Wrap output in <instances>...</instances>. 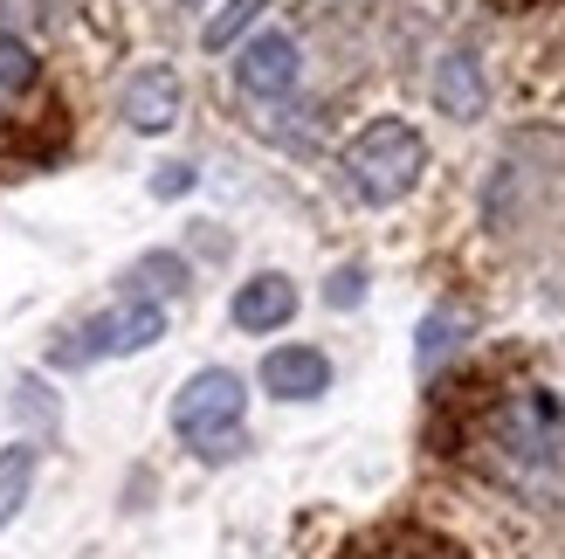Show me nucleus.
Segmentation results:
<instances>
[{"instance_id": "nucleus-1", "label": "nucleus", "mask_w": 565, "mask_h": 559, "mask_svg": "<svg viewBox=\"0 0 565 559\" xmlns=\"http://www.w3.org/2000/svg\"><path fill=\"white\" fill-rule=\"evenodd\" d=\"M345 173H352L359 201L393 208V201H407V193H414L420 173H428V138H420L407 118H373L345 146Z\"/></svg>"}, {"instance_id": "nucleus-2", "label": "nucleus", "mask_w": 565, "mask_h": 559, "mask_svg": "<svg viewBox=\"0 0 565 559\" xmlns=\"http://www.w3.org/2000/svg\"><path fill=\"white\" fill-rule=\"evenodd\" d=\"M242 408H248L242 373H228V367H201V373H193L180 394H173V429L193 442V450H201V442L242 429Z\"/></svg>"}, {"instance_id": "nucleus-3", "label": "nucleus", "mask_w": 565, "mask_h": 559, "mask_svg": "<svg viewBox=\"0 0 565 559\" xmlns=\"http://www.w3.org/2000/svg\"><path fill=\"white\" fill-rule=\"evenodd\" d=\"M497 435H503V450H518V456H558L565 450V414L552 394H539V387H524V394L497 414Z\"/></svg>"}, {"instance_id": "nucleus-4", "label": "nucleus", "mask_w": 565, "mask_h": 559, "mask_svg": "<svg viewBox=\"0 0 565 559\" xmlns=\"http://www.w3.org/2000/svg\"><path fill=\"white\" fill-rule=\"evenodd\" d=\"M297 76H303V63H297V42L290 35H276V28H269V35H248L242 42V55H235V83H242V91L248 97H290L297 91Z\"/></svg>"}, {"instance_id": "nucleus-5", "label": "nucleus", "mask_w": 565, "mask_h": 559, "mask_svg": "<svg viewBox=\"0 0 565 559\" xmlns=\"http://www.w3.org/2000/svg\"><path fill=\"white\" fill-rule=\"evenodd\" d=\"M180 76H173V63H146L131 83H125V125L131 131H146V138H159V131H173L180 125Z\"/></svg>"}, {"instance_id": "nucleus-6", "label": "nucleus", "mask_w": 565, "mask_h": 559, "mask_svg": "<svg viewBox=\"0 0 565 559\" xmlns=\"http://www.w3.org/2000/svg\"><path fill=\"white\" fill-rule=\"evenodd\" d=\"M435 110L456 118V125H469V118L490 110V76H483V63H476V49H448L435 63Z\"/></svg>"}, {"instance_id": "nucleus-7", "label": "nucleus", "mask_w": 565, "mask_h": 559, "mask_svg": "<svg viewBox=\"0 0 565 559\" xmlns=\"http://www.w3.org/2000/svg\"><path fill=\"white\" fill-rule=\"evenodd\" d=\"M331 387V359L318 346H276L263 352V394L276 401H318Z\"/></svg>"}, {"instance_id": "nucleus-8", "label": "nucleus", "mask_w": 565, "mask_h": 559, "mask_svg": "<svg viewBox=\"0 0 565 559\" xmlns=\"http://www.w3.org/2000/svg\"><path fill=\"white\" fill-rule=\"evenodd\" d=\"M90 325H97V352L104 359H131V352H146V346L166 339V304L131 297V304H118V312L90 318Z\"/></svg>"}, {"instance_id": "nucleus-9", "label": "nucleus", "mask_w": 565, "mask_h": 559, "mask_svg": "<svg viewBox=\"0 0 565 559\" xmlns=\"http://www.w3.org/2000/svg\"><path fill=\"white\" fill-rule=\"evenodd\" d=\"M228 312H235L242 331H282V325L297 318V284L282 270H263V276H248V284L235 291Z\"/></svg>"}, {"instance_id": "nucleus-10", "label": "nucleus", "mask_w": 565, "mask_h": 559, "mask_svg": "<svg viewBox=\"0 0 565 559\" xmlns=\"http://www.w3.org/2000/svg\"><path fill=\"white\" fill-rule=\"evenodd\" d=\"M35 470H42V450H35V442H8V450H0V532L21 518L28 491H35Z\"/></svg>"}, {"instance_id": "nucleus-11", "label": "nucleus", "mask_w": 565, "mask_h": 559, "mask_svg": "<svg viewBox=\"0 0 565 559\" xmlns=\"http://www.w3.org/2000/svg\"><path fill=\"white\" fill-rule=\"evenodd\" d=\"M131 297H146V304H166V297H180L186 291V263L173 256V249H152V256H138L131 263Z\"/></svg>"}, {"instance_id": "nucleus-12", "label": "nucleus", "mask_w": 565, "mask_h": 559, "mask_svg": "<svg viewBox=\"0 0 565 559\" xmlns=\"http://www.w3.org/2000/svg\"><path fill=\"white\" fill-rule=\"evenodd\" d=\"M263 8H269V0H221V14L207 21V35H201V42H207V49H235L248 28L263 21Z\"/></svg>"}, {"instance_id": "nucleus-13", "label": "nucleus", "mask_w": 565, "mask_h": 559, "mask_svg": "<svg viewBox=\"0 0 565 559\" xmlns=\"http://www.w3.org/2000/svg\"><path fill=\"white\" fill-rule=\"evenodd\" d=\"M35 76H42L35 49H28L21 35H0V91H8V97H21V91H35Z\"/></svg>"}, {"instance_id": "nucleus-14", "label": "nucleus", "mask_w": 565, "mask_h": 559, "mask_svg": "<svg viewBox=\"0 0 565 559\" xmlns=\"http://www.w3.org/2000/svg\"><path fill=\"white\" fill-rule=\"evenodd\" d=\"M456 331H462V318H456V312H435L428 325H420V373L441 367V359L456 352Z\"/></svg>"}, {"instance_id": "nucleus-15", "label": "nucleus", "mask_w": 565, "mask_h": 559, "mask_svg": "<svg viewBox=\"0 0 565 559\" xmlns=\"http://www.w3.org/2000/svg\"><path fill=\"white\" fill-rule=\"evenodd\" d=\"M324 297L338 304V312H352V304L365 297V270H359V263H345V270H331V284H324Z\"/></svg>"}, {"instance_id": "nucleus-16", "label": "nucleus", "mask_w": 565, "mask_h": 559, "mask_svg": "<svg viewBox=\"0 0 565 559\" xmlns=\"http://www.w3.org/2000/svg\"><path fill=\"white\" fill-rule=\"evenodd\" d=\"M186 187H193V166H159V180H152L159 201H173V193H186Z\"/></svg>"}]
</instances>
